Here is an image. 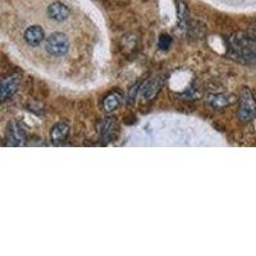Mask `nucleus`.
Masks as SVG:
<instances>
[{
	"label": "nucleus",
	"instance_id": "nucleus-1",
	"mask_svg": "<svg viewBox=\"0 0 256 256\" xmlns=\"http://www.w3.org/2000/svg\"><path fill=\"white\" fill-rule=\"evenodd\" d=\"M256 114V100L250 88H244L240 95L238 116L242 122H250Z\"/></svg>",
	"mask_w": 256,
	"mask_h": 256
},
{
	"label": "nucleus",
	"instance_id": "nucleus-9",
	"mask_svg": "<svg viewBox=\"0 0 256 256\" xmlns=\"http://www.w3.org/2000/svg\"><path fill=\"white\" fill-rule=\"evenodd\" d=\"M120 104V96L118 94H110L104 99L102 102V109H104L106 113H110V112L116 110Z\"/></svg>",
	"mask_w": 256,
	"mask_h": 256
},
{
	"label": "nucleus",
	"instance_id": "nucleus-4",
	"mask_svg": "<svg viewBox=\"0 0 256 256\" xmlns=\"http://www.w3.org/2000/svg\"><path fill=\"white\" fill-rule=\"evenodd\" d=\"M20 74H10V76L3 78L2 86H0V96H2V100L6 102V99L12 98L16 94V91L18 90V88H20Z\"/></svg>",
	"mask_w": 256,
	"mask_h": 256
},
{
	"label": "nucleus",
	"instance_id": "nucleus-2",
	"mask_svg": "<svg viewBox=\"0 0 256 256\" xmlns=\"http://www.w3.org/2000/svg\"><path fill=\"white\" fill-rule=\"evenodd\" d=\"M45 48H46L48 52L52 54V56H64L70 49V40L64 34L54 32L46 38Z\"/></svg>",
	"mask_w": 256,
	"mask_h": 256
},
{
	"label": "nucleus",
	"instance_id": "nucleus-5",
	"mask_svg": "<svg viewBox=\"0 0 256 256\" xmlns=\"http://www.w3.org/2000/svg\"><path fill=\"white\" fill-rule=\"evenodd\" d=\"M48 16H49L50 20L62 22V20H66L70 17V8L60 2H56V3L50 4L48 6Z\"/></svg>",
	"mask_w": 256,
	"mask_h": 256
},
{
	"label": "nucleus",
	"instance_id": "nucleus-10",
	"mask_svg": "<svg viewBox=\"0 0 256 256\" xmlns=\"http://www.w3.org/2000/svg\"><path fill=\"white\" fill-rule=\"evenodd\" d=\"M209 102L212 108L222 109V108H226V106L230 104V100H228V98L226 95H214L210 98Z\"/></svg>",
	"mask_w": 256,
	"mask_h": 256
},
{
	"label": "nucleus",
	"instance_id": "nucleus-7",
	"mask_svg": "<svg viewBox=\"0 0 256 256\" xmlns=\"http://www.w3.org/2000/svg\"><path fill=\"white\" fill-rule=\"evenodd\" d=\"M24 38H26L27 44L31 46L41 44V41L44 40V30L40 26H31L24 32Z\"/></svg>",
	"mask_w": 256,
	"mask_h": 256
},
{
	"label": "nucleus",
	"instance_id": "nucleus-12",
	"mask_svg": "<svg viewBox=\"0 0 256 256\" xmlns=\"http://www.w3.org/2000/svg\"><path fill=\"white\" fill-rule=\"evenodd\" d=\"M170 44H172V38H170L169 35H166V34H164V35H162L159 38V48H160V49L166 50L169 46H170Z\"/></svg>",
	"mask_w": 256,
	"mask_h": 256
},
{
	"label": "nucleus",
	"instance_id": "nucleus-8",
	"mask_svg": "<svg viewBox=\"0 0 256 256\" xmlns=\"http://www.w3.org/2000/svg\"><path fill=\"white\" fill-rule=\"evenodd\" d=\"M116 131H118V124H116V120H106L102 122L100 134H102V136L104 137L106 141H112L114 140Z\"/></svg>",
	"mask_w": 256,
	"mask_h": 256
},
{
	"label": "nucleus",
	"instance_id": "nucleus-3",
	"mask_svg": "<svg viewBox=\"0 0 256 256\" xmlns=\"http://www.w3.org/2000/svg\"><path fill=\"white\" fill-rule=\"evenodd\" d=\"M6 145L9 146H20L26 141V132L22 126L17 122H10L8 124L6 132Z\"/></svg>",
	"mask_w": 256,
	"mask_h": 256
},
{
	"label": "nucleus",
	"instance_id": "nucleus-11",
	"mask_svg": "<svg viewBox=\"0 0 256 256\" xmlns=\"http://www.w3.org/2000/svg\"><path fill=\"white\" fill-rule=\"evenodd\" d=\"M159 84H158V82H150V84L146 86L145 91H144V94H145V96L148 98V99H154L155 95H156V92L159 91Z\"/></svg>",
	"mask_w": 256,
	"mask_h": 256
},
{
	"label": "nucleus",
	"instance_id": "nucleus-6",
	"mask_svg": "<svg viewBox=\"0 0 256 256\" xmlns=\"http://www.w3.org/2000/svg\"><path fill=\"white\" fill-rule=\"evenodd\" d=\"M68 134H70V126L67 123H56L50 131V140L54 145H62L67 140Z\"/></svg>",
	"mask_w": 256,
	"mask_h": 256
}]
</instances>
